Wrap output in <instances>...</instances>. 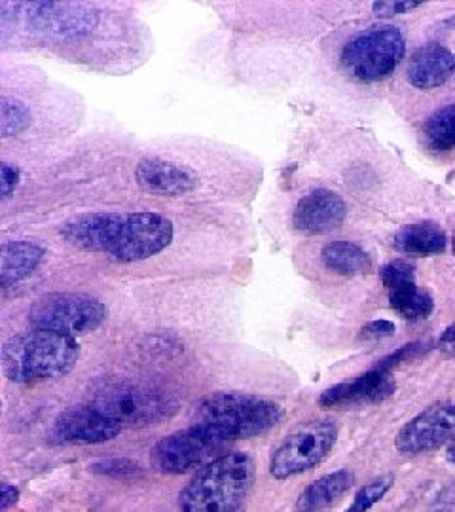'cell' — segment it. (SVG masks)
Segmentation results:
<instances>
[{
	"instance_id": "cell-1",
	"label": "cell",
	"mask_w": 455,
	"mask_h": 512,
	"mask_svg": "<svg viewBox=\"0 0 455 512\" xmlns=\"http://www.w3.org/2000/svg\"><path fill=\"white\" fill-rule=\"evenodd\" d=\"M171 220L158 213H84L61 226V238L88 253L139 262L162 253L173 241Z\"/></svg>"
},
{
	"instance_id": "cell-2",
	"label": "cell",
	"mask_w": 455,
	"mask_h": 512,
	"mask_svg": "<svg viewBox=\"0 0 455 512\" xmlns=\"http://www.w3.org/2000/svg\"><path fill=\"white\" fill-rule=\"evenodd\" d=\"M80 348L71 336L52 330H27L12 336L2 348V370L10 382L35 384L73 370Z\"/></svg>"
},
{
	"instance_id": "cell-3",
	"label": "cell",
	"mask_w": 455,
	"mask_h": 512,
	"mask_svg": "<svg viewBox=\"0 0 455 512\" xmlns=\"http://www.w3.org/2000/svg\"><path fill=\"white\" fill-rule=\"evenodd\" d=\"M281 416V406L268 399L241 393H217L196 406L194 425L230 444L268 433L281 421Z\"/></svg>"
},
{
	"instance_id": "cell-4",
	"label": "cell",
	"mask_w": 455,
	"mask_h": 512,
	"mask_svg": "<svg viewBox=\"0 0 455 512\" xmlns=\"http://www.w3.org/2000/svg\"><path fill=\"white\" fill-rule=\"evenodd\" d=\"M255 478L253 461L226 454L203 467L179 495L181 512H236Z\"/></svg>"
},
{
	"instance_id": "cell-5",
	"label": "cell",
	"mask_w": 455,
	"mask_h": 512,
	"mask_svg": "<svg viewBox=\"0 0 455 512\" xmlns=\"http://www.w3.org/2000/svg\"><path fill=\"white\" fill-rule=\"evenodd\" d=\"M90 404L120 427L160 423L177 412V401L169 393L133 382H112L99 387Z\"/></svg>"
},
{
	"instance_id": "cell-6",
	"label": "cell",
	"mask_w": 455,
	"mask_h": 512,
	"mask_svg": "<svg viewBox=\"0 0 455 512\" xmlns=\"http://www.w3.org/2000/svg\"><path fill=\"white\" fill-rule=\"evenodd\" d=\"M404 52L406 42L397 27H374L347 42L342 65L355 80L378 82L399 67Z\"/></svg>"
},
{
	"instance_id": "cell-7",
	"label": "cell",
	"mask_w": 455,
	"mask_h": 512,
	"mask_svg": "<svg viewBox=\"0 0 455 512\" xmlns=\"http://www.w3.org/2000/svg\"><path fill=\"white\" fill-rule=\"evenodd\" d=\"M105 319V304L88 294H48L29 311V321L35 329L52 330L71 338L99 329Z\"/></svg>"
},
{
	"instance_id": "cell-8",
	"label": "cell",
	"mask_w": 455,
	"mask_h": 512,
	"mask_svg": "<svg viewBox=\"0 0 455 512\" xmlns=\"http://www.w3.org/2000/svg\"><path fill=\"white\" fill-rule=\"evenodd\" d=\"M338 427L330 420H311L298 425L270 461V473L277 480L310 471L327 458L336 444Z\"/></svg>"
},
{
	"instance_id": "cell-9",
	"label": "cell",
	"mask_w": 455,
	"mask_h": 512,
	"mask_svg": "<svg viewBox=\"0 0 455 512\" xmlns=\"http://www.w3.org/2000/svg\"><path fill=\"white\" fill-rule=\"evenodd\" d=\"M228 442L217 439L200 427L192 425L179 433L160 440L150 454L152 467L165 475H182L198 467H207L209 463L226 456L224 450Z\"/></svg>"
},
{
	"instance_id": "cell-10",
	"label": "cell",
	"mask_w": 455,
	"mask_h": 512,
	"mask_svg": "<svg viewBox=\"0 0 455 512\" xmlns=\"http://www.w3.org/2000/svg\"><path fill=\"white\" fill-rule=\"evenodd\" d=\"M455 440V404L437 403L408 421L397 435V450L404 456H418Z\"/></svg>"
},
{
	"instance_id": "cell-11",
	"label": "cell",
	"mask_w": 455,
	"mask_h": 512,
	"mask_svg": "<svg viewBox=\"0 0 455 512\" xmlns=\"http://www.w3.org/2000/svg\"><path fill=\"white\" fill-rule=\"evenodd\" d=\"M120 431L118 423L88 404L63 412L55 420L52 440L57 444H101L114 439Z\"/></svg>"
},
{
	"instance_id": "cell-12",
	"label": "cell",
	"mask_w": 455,
	"mask_h": 512,
	"mask_svg": "<svg viewBox=\"0 0 455 512\" xmlns=\"http://www.w3.org/2000/svg\"><path fill=\"white\" fill-rule=\"evenodd\" d=\"M346 202L332 190H313L296 203L292 224L298 232L321 236L338 230L346 220Z\"/></svg>"
},
{
	"instance_id": "cell-13",
	"label": "cell",
	"mask_w": 455,
	"mask_h": 512,
	"mask_svg": "<svg viewBox=\"0 0 455 512\" xmlns=\"http://www.w3.org/2000/svg\"><path fill=\"white\" fill-rule=\"evenodd\" d=\"M395 393V382L389 372L372 368L346 384L334 385L327 389L319 404L325 408H349L355 404L382 403Z\"/></svg>"
},
{
	"instance_id": "cell-14",
	"label": "cell",
	"mask_w": 455,
	"mask_h": 512,
	"mask_svg": "<svg viewBox=\"0 0 455 512\" xmlns=\"http://www.w3.org/2000/svg\"><path fill=\"white\" fill-rule=\"evenodd\" d=\"M135 179L141 188L156 196H184L198 186V175L186 165L173 164L160 158H148L137 165Z\"/></svg>"
},
{
	"instance_id": "cell-15",
	"label": "cell",
	"mask_w": 455,
	"mask_h": 512,
	"mask_svg": "<svg viewBox=\"0 0 455 512\" xmlns=\"http://www.w3.org/2000/svg\"><path fill=\"white\" fill-rule=\"evenodd\" d=\"M455 73V55L440 46L427 44L412 55L408 65V82L418 90H435Z\"/></svg>"
},
{
	"instance_id": "cell-16",
	"label": "cell",
	"mask_w": 455,
	"mask_h": 512,
	"mask_svg": "<svg viewBox=\"0 0 455 512\" xmlns=\"http://www.w3.org/2000/svg\"><path fill=\"white\" fill-rule=\"evenodd\" d=\"M353 482H355V475L349 469L321 476L298 497L294 512L328 511L332 505H336L342 499V495L353 486Z\"/></svg>"
},
{
	"instance_id": "cell-17",
	"label": "cell",
	"mask_w": 455,
	"mask_h": 512,
	"mask_svg": "<svg viewBox=\"0 0 455 512\" xmlns=\"http://www.w3.org/2000/svg\"><path fill=\"white\" fill-rule=\"evenodd\" d=\"M44 249L29 241H6L0 249V283L10 287L37 270L44 258Z\"/></svg>"
},
{
	"instance_id": "cell-18",
	"label": "cell",
	"mask_w": 455,
	"mask_h": 512,
	"mask_svg": "<svg viewBox=\"0 0 455 512\" xmlns=\"http://www.w3.org/2000/svg\"><path fill=\"white\" fill-rule=\"evenodd\" d=\"M446 232L433 220L404 226L395 236V249L404 255H440L446 249Z\"/></svg>"
},
{
	"instance_id": "cell-19",
	"label": "cell",
	"mask_w": 455,
	"mask_h": 512,
	"mask_svg": "<svg viewBox=\"0 0 455 512\" xmlns=\"http://www.w3.org/2000/svg\"><path fill=\"white\" fill-rule=\"evenodd\" d=\"M325 268L340 275L366 274L372 270V260L363 249L351 241H332L321 251Z\"/></svg>"
},
{
	"instance_id": "cell-20",
	"label": "cell",
	"mask_w": 455,
	"mask_h": 512,
	"mask_svg": "<svg viewBox=\"0 0 455 512\" xmlns=\"http://www.w3.org/2000/svg\"><path fill=\"white\" fill-rule=\"evenodd\" d=\"M389 302H391V308L397 311L401 317H404L406 321L427 319L435 308V302H433L431 294L419 289L416 283H410V285H404V287L389 291Z\"/></svg>"
},
{
	"instance_id": "cell-21",
	"label": "cell",
	"mask_w": 455,
	"mask_h": 512,
	"mask_svg": "<svg viewBox=\"0 0 455 512\" xmlns=\"http://www.w3.org/2000/svg\"><path fill=\"white\" fill-rule=\"evenodd\" d=\"M423 143L435 152L455 148V103L438 109L423 126Z\"/></svg>"
},
{
	"instance_id": "cell-22",
	"label": "cell",
	"mask_w": 455,
	"mask_h": 512,
	"mask_svg": "<svg viewBox=\"0 0 455 512\" xmlns=\"http://www.w3.org/2000/svg\"><path fill=\"white\" fill-rule=\"evenodd\" d=\"M31 124V114L23 103L12 97H2L0 101V131L2 137L18 135Z\"/></svg>"
},
{
	"instance_id": "cell-23",
	"label": "cell",
	"mask_w": 455,
	"mask_h": 512,
	"mask_svg": "<svg viewBox=\"0 0 455 512\" xmlns=\"http://www.w3.org/2000/svg\"><path fill=\"white\" fill-rule=\"evenodd\" d=\"M91 471L101 476H109L116 480H135V478H143L145 471L141 469L139 463L131 461V459H103L91 465Z\"/></svg>"
},
{
	"instance_id": "cell-24",
	"label": "cell",
	"mask_w": 455,
	"mask_h": 512,
	"mask_svg": "<svg viewBox=\"0 0 455 512\" xmlns=\"http://www.w3.org/2000/svg\"><path fill=\"white\" fill-rule=\"evenodd\" d=\"M391 488V476H382L372 480L370 484H366L364 488L359 490V494L355 495L353 505L346 512H368L378 501H382L383 495L389 492Z\"/></svg>"
},
{
	"instance_id": "cell-25",
	"label": "cell",
	"mask_w": 455,
	"mask_h": 512,
	"mask_svg": "<svg viewBox=\"0 0 455 512\" xmlns=\"http://www.w3.org/2000/svg\"><path fill=\"white\" fill-rule=\"evenodd\" d=\"M380 277H382L387 291H393V289H399L404 285L416 283V268L406 260H393L383 266L380 270Z\"/></svg>"
},
{
	"instance_id": "cell-26",
	"label": "cell",
	"mask_w": 455,
	"mask_h": 512,
	"mask_svg": "<svg viewBox=\"0 0 455 512\" xmlns=\"http://www.w3.org/2000/svg\"><path fill=\"white\" fill-rule=\"evenodd\" d=\"M423 344H406L404 348L397 349L395 353H391L389 357H385L383 361H380V365L376 366L378 370H383V372H389L391 374V370L395 368V366L402 365V363H406V361H412V359H416L419 357L421 353H423Z\"/></svg>"
},
{
	"instance_id": "cell-27",
	"label": "cell",
	"mask_w": 455,
	"mask_h": 512,
	"mask_svg": "<svg viewBox=\"0 0 455 512\" xmlns=\"http://www.w3.org/2000/svg\"><path fill=\"white\" fill-rule=\"evenodd\" d=\"M421 6V2H391V0H382V2H374V12L376 16L380 18H391V16H397V14H404V12H410L414 8Z\"/></svg>"
},
{
	"instance_id": "cell-28",
	"label": "cell",
	"mask_w": 455,
	"mask_h": 512,
	"mask_svg": "<svg viewBox=\"0 0 455 512\" xmlns=\"http://www.w3.org/2000/svg\"><path fill=\"white\" fill-rule=\"evenodd\" d=\"M19 183V169L16 165H10L8 162L0 165V190H2V200H8L12 192L16 190Z\"/></svg>"
},
{
	"instance_id": "cell-29",
	"label": "cell",
	"mask_w": 455,
	"mask_h": 512,
	"mask_svg": "<svg viewBox=\"0 0 455 512\" xmlns=\"http://www.w3.org/2000/svg\"><path fill=\"white\" fill-rule=\"evenodd\" d=\"M395 334V325L391 321H372L361 329V340H380Z\"/></svg>"
},
{
	"instance_id": "cell-30",
	"label": "cell",
	"mask_w": 455,
	"mask_h": 512,
	"mask_svg": "<svg viewBox=\"0 0 455 512\" xmlns=\"http://www.w3.org/2000/svg\"><path fill=\"white\" fill-rule=\"evenodd\" d=\"M19 492L14 488V486H10V484H6V482H2V497H0V511L6 512L16 501H18Z\"/></svg>"
},
{
	"instance_id": "cell-31",
	"label": "cell",
	"mask_w": 455,
	"mask_h": 512,
	"mask_svg": "<svg viewBox=\"0 0 455 512\" xmlns=\"http://www.w3.org/2000/svg\"><path fill=\"white\" fill-rule=\"evenodd\" d=\"M438 346H440V349H442L444 353L455 357V323L452 327H448V329L444 330V334H442L440 340H438Z\"/></svg>"
},
{
	"instance_id": "cell-32",
	"label": "cell",
	"mask_w": 455,
	"mask_h": 512,
	"mask_svg": "<svg viewBox=\"0 0 455 512\" xmlns=\"http://www.w3.org/2000/svg\"><path fill=\"white\" fill-rule=\"evenodd\" d=\"M446 458H448V461L450 463H454L455 465V440L448 446V452H446Z\"/></svg>"
},
{
	"instance_id": "cell-33",
	"label": "cell",
	"mask_w": 455,
	"mask_h": 512,
	"mask_svg": "<svg viewBox=\"0 0 455 512\" xmlns=\"http://www.w3.org/2000/svg\"><path fill=\"white\" fill-rule=\"evenodd\" d=\"M454 253H455V236H454Z\"/></svg>"
}]
</instances>
